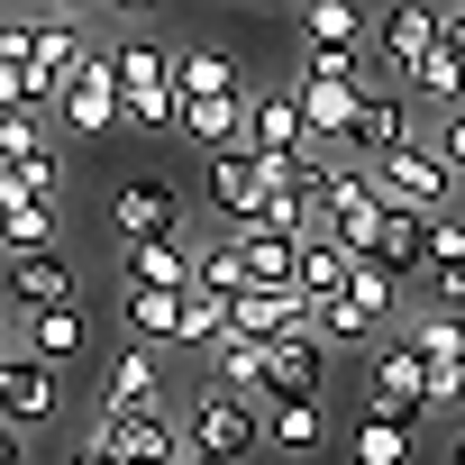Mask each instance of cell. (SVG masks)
Instances as JSON below:
<instances>
[{"mask_svg": "<svg viewBox=\"0 0 465 465\" xmlns=\"http://www.w3.org/2000/svg\"><path fill=\"white\" fill-rule=\"evenodd\" d=\"M92 438L119 456V465H155V456H192L183 447V429L173 420H155V411H92Z\"/></svg>", "mask_w": 465, "mask_h": 465, "instance_id": "11", "label": "cell"}, {"mask_svg": "<svg viewBox=\"0 0 465 465\" xmlns=\"http://www.w3.org/2000/svg\"><path fill=\"white\" fill-rule=\"evenodd\" d=\"M155 383H164V347H119L101 374V411H155Z\"/></svg>", "mask_w": 465, "mask_h": 465, "instance_id": "18", "label": "cell"}, {"mask_svg": "<svg viewBox=\"0 0 465 465\" xmlns=\"http://www.w3.org/2000/svg\"><path fill=\"white\" fill-rule=\"evenodd\" d=\"M247 146L256 155H283V164H302L320 137H311V119H302V92H256V128H247Z\"/></svg>", "mask_w": 465, "mask_h": 465, "instance_id": "16", "label": "cell"}, {"mask_svg": "<svg viewBox=\"0 0 465 465\" xmlns=\"http://www.w3.org/2000/svg\"><path fill=\"white\" fill-rule=\"evenodd\" d=\"M429 283H438V302H429V311H456V320H465V265H438Z\"/></svg>", "mask_w": 465, "mask_h": 465, "instance_id": "34", "label": "cell"}, {"mask_svg": "<svg viewBox=\"0 0 465 465\" xmlns=\"http://www.w3.org/2000/svg\"><path fill=\"white\" fill-rule=\"evenodd\" d=\"M347 465H420V420H401V411H356V429H347Z\"/></svg>", "mask_w": 465, "mask_h": 465, "instance_id": "15", "label": "cell"}, {"mask_svg": "<svg viewBox=\"0 0 465 465\" xmlns=\"http://www.w3.org/2000/svg\"><path fill=\"white\" fill-rule=\"evenodd\" d=\"M0 411H10L19 438H37V429L55 420V365H37V356H0Z\"/></svg>", "mask_w": 465, "mask_h": 465, "instance_id": "13", "label": "cell"}, {"mask_svg": "<svg viewBox=\"0 0 465 465\" xmlns=\"http://www.w3.org/2000/svg\"><path fill=\"white\" fill-rule=\"evenodd\" d=\"M201 192H210V210H219L228 228H256V219H265V164H256V146L201 155Z\"/></svg>", "mask_w": 465, "mask_h": 465, "instance_id": "10", "label": "cell"}, {"mask_svg": "<svg viewBox=\"0 0 465 465\" xmlns=\"http://www.w3.org/2000/svg\"><path fill=\"white\" fill-rule=\"evenodd\" d=\"M411 101H429L438 119H447V110H465V55H456L447 37H438V55H429V64L411 74Z\"/></svg>", "mask_w": 465, "mask_h": 465, "instance_id": "26", "label": "cell"}, {"mask_svg": "<svg viewBox=\"0 0 465 465\" xmlns=\"http://www.w3.org/2000/svg\"><path fill=\"white\" fill-rule=\"evenodd\" d=\"M192 465H228V456H192Z\"/></svg>", "mask_w": 465, "mask_h": 465, "instance_id": "37", "label": "cell"}, {"mask_svg": "<svg viewBox=\"0 0 465 465\" xmlns=\"http://www.w3.org/2000/svg\"><path fill=\"white\" fill-rule=\"evenodd\" d=\"M119 92H128V128H183V92H173V46L155 37H119Z\"/></svg>", "mask_w": 465, "mask_h": 465, "instance_id": "2", "label": "cell"}, {"mask_svg": "<svg viewBox=\"0 0 465 465\" xmlns=\"http://www.w3.org/2000/svg\"><path fill=\"white\" fill-rule=\"evenodd\" d=\"M365 401L374 411H401V420H429V356L411 338H374L365 356Z\"/></svg>", "mask_w": 465, "mask_h": 465, "instance_id": "7", "label": "cell"}, {"mask_svg": "<svg viewBox=\"0 0 465 465\" xmlns=\"http://www.w3.org/2000/svg\"><path fill=\"white\" fill-rule=\"evenodd\" d=\"M411 146H429V137H420V101H411L401 83H374V92H365V119H356V146H347V155L374 173V164H392V155H411Z\"/></svg>", "mask_w": 465, "mask_h": 465, "instance_id": "4", "label": "cell"}, {"mask_svg": "<svg viewBox=\"0 0 465 465\" xmlns=\"http://www.w3.org/2000/svg\"><path fill=\"white\" fill-rule=\"evenodd\" d=\"M201 292H210V302H238V292H256L247 256L228 247V238H210V247H201Z\"/></svg>", "mask_w": 465, "mask_h": 465, "instance_id": "29", "label": "cell"}, {"mask_svg": "<svg viewBox=\"0 0 465 465\" xmlns=\"http://www.w3.org/2000/svg\"><path fill=\"white\" fill-rule=\"evenodd\" d=\"M401 338H411L429 365H465V320H456V311H420Z\"/></svg>", "mask_w": 465, "mask_h": 465, "instance_id": "28", "label": "cell"}, {"mask_svg": "<svg viewBox=\"0 0 465 465\" xmlns=\"http://www.w3.org/2000/svg\"><path fill=\"white\" fill-rule=\"evenodd\" d=\"M447 46L465 55V0H456V10H447Z\"/></svg>", "mask_w": 465, "mask_h": 465, "instance_id": "36", "label": "cell"}, {"mask_svg": "<svg viewBox=\"0 0 465 465\" xmlns=\"http://www.w3.org/2000/svg\"><path fill=\"white\" fill-rule=\"evenodd\" d=\"M456 465H465V438H456Z\"/></svg>", "mask_w": 465, "mask_h": 465, "instance_id": "38", "label": "cell"}, {"mask_svg": "<svg viewBox=\"0 0 465 465\" xmlns=\"http://www.w3.org/2000/svg\"><path fill=\"white\" fill-rule=\"evenodd\" d=\"M438 265H465V219H438V228H429V274H438Z\"/></svg>", "mask_w": 465, "mask_h": 465, "instance_id": "32", "label": "cell"}, {"mask_svg": "<svg viewBox=\"0 0 465 465\" xmlns=\"http://www.w3.org/2000/svg\"><path fill=\"white\" fill-rule=\"evenodd\" d=\"M329 383V338L320 329H292L265 347V411H292V401H320Z\"/></svg>", "mask_w": 465, "mask_h": 465, "instance_id": "9", "label": "cell"}, {"mask_svg": "<svg viewBox=\"0 0 465 465\" xmlns=\"http://www.w3.org/2000/svg\"><path fill=\"white\" fill-rule=\"evenodd\" d=\"M83 347H92L83 302H74V311H37V320H19V356H37V365H74Z\"/></svg>", "mask_w": 465, "mask_h": 465, "instance_id": "21", "label": "cell"}, {"mask_svg": "<svg viewBox=\"0 0 465 465\" xmlns=\"http://www.w3.org/2000/svg\"><path fill=\"white\" fill-rule=\"evenodd\" d=\"M10 302H19V320H37V311H74L83 292H74V256L64 247H46V256H10Z\"/></svg>", "mask_w": 465, "mask_h": 465, "instance_id": "12", "label": "cell"}, {"mask_svg": "<svg viewBox=\"0 0 465 465\" xmlns=\"http://www.w3.org/2000/svg\"><path fill=\"white\" fill-rule=\"evenodd\" d=\"M302 37H311V46H356V37H365V10H356V0H311V10H302Z\"/></svg>", "mask_w": 465, "mask_h": 465, "instance_id": "30", "label": "cell"}, {"mask_svg": "<svg viewBox=\"0 0 465 465\" xmlns=\"http://www.w3.org/2000/svg\"><path fill=\"white\" fill-rule=\"evenodd\" d=\"M101 219H110L119 256H128V247H164V238H183V183H173V173H128V183L101 201Z\"/></svg>", "mask_w": 465, "mask_h": 465, "instance_id": "1", "label": "cell"}, {"mask_svg": "<svg viewBox=\"0 0 465 465\" xmlns=\"http://www.w3.org/2000/svg\"><path fill=\"white\" fill-rule=\"evenodd\" d=\"M64 128H74V137L128 128V92H119V55H110V46H92V55H83V74L64 83Z\"/></svg>", "mask_w": 465, "mask_h": 465, "instance_id": "8", "label": "cell"}, {"mask_svg": "<svg viewBox=\"0 0 465 465\" xmlns=\"http://www.w3.org/2000/svg\"><path fill=\"white\" fill-rule=\"evenodd\" d=\"M119 320H128V347H183L192 292H128L119 283Z\"/></svg>", "mask_w": 465, "mask_h": 465, "instance_id": "17", "label": "cell"}, {"mask_svg": "<svg viewBox=\"0 0 465 465\" xmlns=\"http://www.w3.org/2000/svg\"><path fill=\"white\" fill-rule=\"evenodd\" d=\"M0 247H10V256H46V247H55V201L0 192Z\"/></svg>", "mask_w": 465, "mask_h": 465, "instance_id": "23", "label": "cell"}, {"mask_svg": "<svg viewBox=\"0 0 465 465\" xmlns=\"http://www.w3.org/2000/svg\"><path fill=\"white\" fill-rule=\"evenodd\" d=\"M356 265H365V256H347V247L329 238V228H320V238L302 247V302H311V311H329V302H347V283H356Z\"/></svg>", "mask_w": 465, "mask_h": 465, "instance_id": "20", "label": "cell"}, {"mask_svg": "<svg viewBox=\"0 0 465 465\" xmlns=\"http://www.w3.org/2000/svg\"><path fill=\"white\" fill-rule=\"evenodd\" d=\"M429 146H438V155H447V164H456V173H465V110H447V119H438V137H429Z\"/></svg>", "mask_w": 465, "mask_h": 465, "instance_id": "35", "label": "cell"}, {"mask_svg": "<svg viewBox=\"0 0 465 465\" xmlns=\"http://www.w3.org/2000/svg\"><path fill=\"white\" fill-rule=\"evenodd\" d=\"M228 247L247 256V274H256L265 292H302V247H292V238H265V228H228Z\"/></svg>", "mask_w": 465, "mask_h": 465, "instance_id": "22", "label": "cell"}, {"mask_svg": "<svg viewBox=\"0 0 465 465\" xmlns=\"http://www.w3.org/2000/svg\"><path fill=\"white\" fill-rule=\"evenodd\" d=\"M173 92H183V110H201V101H238L247 83L219 46H173Z\"/></svg>", "mask_w": 465, "mask_h": 465, "instance_id": "19", "label": "cell"}, {"mask_svg": "<svg viewBox=\"0 0 465 465\" xmlns=\"http://www.w3.org/2000/svg\"><path fill=\"white\" fill-rule=\"evenodd\" d=\"M183 447H192V456H228V465H247V447H265V401L210 383V392L192 401V420H183Z\"/></svg>", "mask_w": 465, "mask_h": 465, "instance_id": "3", "label": "cell"}, {"mask_svg": "<svg viewBox=\"0 0 465 465\" xmlns=\"http://www.w3.org/2000/svg\"><path fill=\"white\" fill-rule=\"evenodd\" d=\"M429 228H438V219L392 210V219H383V247H374L365 265H383V274H429Z\"/></svg>", "mask_w": 465, "mask_h": 465, "instance_id": "24", "label": "cell"}, {"mask_svg": "<svg viewBox=\"0 0 465 465\" xmlns=\"http://www.w3.org/2000/svg\"><path fill=\"white\" fill-rule=\"evenodd\" d=\"M119 283H128V292H201V247H183V238L128 247V256H119Z\"/></svg>", "mask_w": 465, "mask_h": 465, "instance_id": "14", "label": "cell"}, {"mask_svg": "<svg viewBox=\"0 0 465 465\" xmlns=\"http://www.w3.org/2000/svg\"><path fill=\"white\" fill-rule=\"evenodd\" d=\"M347 311H356L365 329H383V320L401 311V274H383V265H356V283H347Z\"/></svg>", "mask_w": 465, "mask_h": 465, "instance_id": "27", "label": "cell"}, {"mask_svg": "<svg viewBox=\"0 0 465 465\" xmlns=\"http://www.w3.org/2000/svg\"><path fill=\"white\" fill-rule=\"evenodd\" d=\"M374 183H383V201L392 210H420V219H447V201H456V164L438 155V146H411V155H392V164H374Z\"/></svg>", "mask_w": 465, "mask_h": 465, "instance_id": "6", "label": "cell"}, {"mask_svg": "<svg viewBox=\"0 0 465 465\" xmlns=\"http://www.w3.org/2000/svg\"><path fill=\"white\" fill-rule=\"evenodd\" d=\"M265 447H274V456H320V447H329V411H320V401L265 411Z\"/></svg>", "mask_w": 465, "mask_h": 465, "instance_id": "25", "label": "cell"}, {"mask_svg": "<svg viewBox=\"0 0 465 465\" xmlns=\"http://www.w3.org/2000/svg\"><path fill=\"white\" fill-rule=\"evenodd\" d=\"M438 37H447V10H429V0H401V10H383V28H374V64H383V83L411 92V74L438 55Z\"/></svg>", "mask_w": 465, "mask_h": 465, "instance_id": "5", "label": "cell"}, {"mask_svg": "<svg viewBox=\"0 0 465 465\" xmlns=\"http://www.w3.org/2000/svg\"><path fill=\"white\" fill-rule=\"evenodd\" d=\"M429 411H465V365H429Z\"/></svg>", "mask_w": 465, "mask_h": 465, "instance_id": "33", "label": "cell"}, {"mask_svg": "<svg viewBox=\"0 0 465 465\" xmlns=\"http://www.w3.org/2000/svg\"><path fill=\"white\" fill-rule=\"evenodd\" d=\"M374 46H302V83H365Z\"/></svg>", "mask_w": 465, "mask_h": 465, "instance_id": "31", "label": "cell"}]
</instances>
